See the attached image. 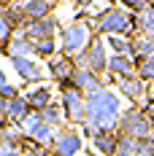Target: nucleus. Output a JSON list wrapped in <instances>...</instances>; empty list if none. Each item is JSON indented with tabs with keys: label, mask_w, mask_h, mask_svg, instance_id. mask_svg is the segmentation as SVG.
I'll return each instance as SVG.
<instances>
[{
	"label": "nucleus",
	"mask_w": 154,
	"mask_h": 156,
	"mask_svg": "<svg viewBox=\"0 0 154 156\" xmlns=\"http://www.w3.org/2000/svg\"><path fill=\"white\" fill-rule=\"evenodd\" d=\"M124 113L122 97L114 89H103V92L87 97V119H84V132L92 137L97 132H116L119 119Z\"/></svg>",
	"instance_id": "obj_1"
},
{
	"label": "nucleus",
	"mask_w": 154,
	"mask_h": 156,
	"mask_svg": "<svg viewBox=\"0 0 154 156\" xmlns=\"http://www.w3.org/2000/svg\"><path fill=\"white\" fill-rule=\"evenodd\" d=\"M95 30L92 24L87 22V19H78V22H70V24H62V32H60V48L65 57H70L73 62L81 59L89 46L95 43Z\"/></svg>",
	"instance_id": "obj_2"
},
{
	"label": "nucleus",
	"mask_w": 154,
	"mask_h": 156,
	"mask_svg": "<svg viewBox=\"0 0 154 156\" xmlns=\"http://www.w3.org/2000/svg\"><path fill=\"white\" fill-rule=\"evenodd\" d=\"M95 35L100 38H135V16L130 14L124 5H111L103 19L89 22Z\"/></svg>",
	"instance_id": "obj_3"
},
{
	"label": "nucleus",
	"mask_w": 154,
	"mask_h": 156,
	"mask_svg": "<svg viewBox=\"0 0 154 156\" xmlns=\"http://www.w3.org/2000/svg\"><path fill=\"white\" fill-rule=\"evenodd\" d=\"M116 132L122 137H135V140H146V137H154V121L143 113V108H124L122 119H119V126Z\"/></svg>",
	"instance_id": "obj_4"
},
{
	"label": "nucleus",
	"mask_w": 154,
	"mask_h": 156,
	"mask_svg": "<svg viewBox=\"0 0 154 156\" xmlns=\"http://www.w3.org/2000/svg\"><path fill=\"white\" fill-rule=\"evenodd\" d=\"M8 67L14 70L19 81L24 86H38V83H49V70L43 62H38L35 57H8Z\"/></svg>",
	"instance_id": "obj_5"
},
{
	"label": "nucleus",
	"mask_w": 154,
	"mask_h": 156,
	"mask_svg": "<svg viewBox=\"0 0 154 156\" xmlns=\"http://www.w3.org/2000/svg\"><path fill=\"white\" fill-rule=\"evenodd\" d=\"M60 105L62 113H65V124L68 126H84V119H87V94L78 92V89H70V92L60 94Z\"/></svg>",
	"instance_id": "obj_6"
},
{
	"label": "nucleus",
	"mask_w": 154,
	"mask_h": 156,
	"mask_svg": "<svg viewBox=\"0 0 154 156\" xmlns=\"http://www.w3.org/2000/svg\"><path fill=\"white\" fill-rule=\"evenodd\" d=\"M87 145H84V137H81V129L78 126H62L57 132V137L51 143L49 154L51 156H81Z\"/></svg>",
	"instance_id": "obj_7"
},
{
	"label": "nucleus",
	"mask_w": 154,
	"mask_h": 156,
	"mask_svg": "<svg viewBox=\"0 0 154 156\" xmlns=\"http://www.w3.org/2000/svg\"><path fill=\"white\" fill-rule=\"evenodd\" d=\"M0 116H3V126H19L32 116V108L24 94H19L16 100H0Z\"/></svg>",
	"instance_id": "obj_8"
},
{
	"label": "nucleus",
	"mask_w": 154,
	"mask_h": 156,
	"mask_svg": "<svg viewBox=\"0 0 154 156\" xmlns=\"http://www.w3.org/2000/svg\"><path fill=\"white\" fill-rule=\"evenodd\" d=\"M108 62H111V51L106 46V38H95V43L89 46V51L84 54V67L87 70H92L95 76L106 78L108 76Z\"/></svg>",
	"instance_id": "obj_9"
},
{
	"label": "nucleus",
	"mask_w": 154,
	"mask_h": 156,
	"mask_svg": "<svg viewBox=\"0 0 154 156\" xmlns=\"http://www.w3.org/2000/svg\"><path fill=\"white\" fill-rule=\"evenodd\" d=\"M60 32H62V22L54 14L49 19H41V22H30L24 35L30 41H60Z\"/></svg>",
	"instance_id": "obj_10"
},
{
	"label": "nucleus",
	"mask_w": 154,
	"mask_h": 156,
	"mask_svg": "<svg viewBox=\"0 0 154 156\" xmlns=\"http://www.w3.org/2000/svg\"><path fill=\"white\" fill-rule=\"evenodd\" d=\"M116 92H119V97L127 100L130 105L141 108V105L149 100V83H143L138 76H135V78H124V81L116 83Z\"/></svg>",
	"instance_id": "obj_11"
},
{
	"label": "nucleus",
	"mask_w": 154,
	"mask_h": 156,
	"mask_svg": "<svg viewBox=\"0 0 154 156\" xmlns=\"http://www.w3.org/2000/svg\"><path fill=\"white\" fill-rule=\"evenodd\" d=\"M54 83H38V86H30L24 97H27V102H30L32 113H43V110L54 102Z\"/></svg>",
	"instance_id": "obj_12"
},
{
	"label": "nucleus",
	"mask_w": 154,
	"mask_h": 156,
	"mask_svg": "<svg viewBox=\"0 0 154 156\" xmlns=\"http://www.w3.org/2000/svg\"><path fill=\"white\" fill-rule=\"evenodd\" d=\"M73 81H76V89H78V92H84L87 97H92V94H97V92H103V89H108V86H106V78L95 76L92 70H87V67H76Z\"/></svg>",
	"instance_id": "obj_13"
},
{
	"label": "nucleus",
	"mask_w": 154,
	"mask_h": 156,
	"mask_svg": "<svg viewBox=\"0 0 154 156\" xmlns=\"http://www.w3.org/2000/svg\"><path fill=\"white\" fill-rule=\"evenodd\" d=\"M89 148L97 156H116L119 151V132H97L89 137Z\"/></svg>",
	"instance_id": "obj_14"
},
{
	"label": "nucleus",
	"mask_w": 154,
	"mask_h": 156,
	"mask_svg": "<svg viewBox=\"0 0 154 156\" xmlns=\"http://www.w3.org/2000/svg\"><path fill=\"white\" fill-rule=\"evenodd\" d=\"M46 70H49L51 83H60V81H65V78H73V73H76V62H73L70 57L60 54V57H54L51 62H46Z\"/></svg>",
	"instance_id": "obj_15"
},
{
	"label": "nucleus",
	"mask_w": 154,
	"mask_h": 156,
	"mask_svg": "<svg viewBox=\"0 0 154 156\" xmlns=\"http://www.w3.org/2000/svg\"><path fill=\"white\" fill-rule=\"evenodd\" d=\"M22 11H24V16L30 22H41V19H49V16L57 14V5L51 0H24Z\"/></svg>",
	"instance_id": "obj_16"
},
{
	"label": "nucleus",
	"mask_w": 154,
	"mask_h": 156,
	"mask_svg": "<svg viewBox=\"0 0 154 156\" xmlns=\"http://www.w3.org/2000/svg\"><path fill=\"white\" fill-rule=\"evenodd\" d=\"M3 22H6L16 35L24 32L27 24H30V19H27L24 11H22V3H8V5H3Z\"/></svg>",
	"instance_id": "obj_17"
},
{
	"label": "nucleus",
	"mask_w": 154,
	"mask_h": 156,
	"mask_svg": "<svg viewBox=\"0 0 154 156\" xmlns=\"http://www.w3.org/2000/svg\"><path fill=\"white\" fill-rule=\"evenodd\" d=\"M0 51H3L6 59H8V57H35V43H32L24 32H19L14 41H11L6 48H0Z\"/></svg>",
	"instance_id": "obj_18"
},
{
	"label": "nucleus",
	"mask_w": 154,
	"mask_h": 156,
	"mask_svg": "<svg viewBox=\"0 0 154 156\" xmlns=\"http://www.w3.org/2000/svg\"><path fill=\"white\" fill-rule=\"evenodd\" d=\"M135 38H154V3H149L146 11L135 16Z\"/></svg>",
	"instance_id": "obj_19"
},
{
	"label": "nucleus",
	"mask_w": 154,
	"mask_h": 156,
	"mask_svg": "<svg viewBox=\"0 0 154 156\" xmlns=\"http://www.w3.org/2000/svg\"><path fill=\"white\" fill-rule=\"evenodd\" d=\"M154 59V38H135V62Z\"/></svg>",
	"instance_id": "obj_20"
},
{
	"label": "nucleus",
	"mask_w": 154,
	"mask_h": 156,
	"mask_svg": "<svg viewBox=\"0 0 154 156\" xmlns=\"http://www.w3.org/2000/svg\"><path fill=\"white\" fill-rule=\"evenodd\" d=\"M41 116H43V121L51 124V126H68V124H65V113H62V105H60V102H51Z\"/></svg>",
	"instance_id": "obj_21"
},
{
	"label": "nucleus",
	"mask_w": 154,
	"mask_h": 156,
	"mask_svg": "<svg viewBox=\"0 0 154 156\" xmlns=\"http://www.w3.org/2000/svg\"><path fill=\"white\" fill-rule=\"evenodd\" d=\"M116 156H141V140L119 135V151H116Z\"/></svg>",
	"instance_id": "obj_22"
},
{
	"label": "nucleus",
	"mask_w": 154,
	"mask_h": 156,
	"mask_svg": "<svg viewBox=\"0 0 154 156\" xmlns=\"http://www.w3.org/2000/svg\"><path fill=\"white\" fill-rule=\"evenodd\" d=\"M22 94V89L19 86H14L8 78H6V70L0 73V100H16Z\"/></svg>",
	"instance_id": "obj_23"
},
{
	"label": "nucleus",
	"mask_w": 154,
	"mask_h": 156,
	"mask_svg": "<svg viewBox=\"0 0 154 156\" xmlns=\"http://www.w3.org/2000/svg\"><path fill=\"white\" fill-rule=\"evenodd\" d=\"M138 78L143 83H149V86L154 83V59H146V62L138 65Z\"/></svg>",
	"instance_id": "obj_24"
},
{
	"label": "nucleus",
	"mask_w": 154,
	"mask_h": 156,
	"mask_svg": "<svg viewBox=\"0 0 154 156\" xmlns=\"http://www.w3.org/2000/svg\"><path fill=\"white\" fill-rule=\"evenodd\" d=\"M81 156H97V154H95L92 148H84V151H81Z\"/></svg>",
	"instance_id": "obj_25"
},
{
	"label": "nucleus",
	"mask_w": 154,
	"mask_h": 156,
	"mask_svg": "<svg viewBox=\"0 0 154 156\" xmlns=\"http://www.w3.org/2000/svg\"><path fill=\"white\" fill-rule=\"evenodd\" d=\"M149 100H154V83L149 86Z\"/></svg>",
	"instance_id": "obj_26"
},
{
	"label": "nucleus",
	"mask_w": 154,
	"mask_h": 156,
	"mask_svg": "<svg viewBox=\"0 0 154 156\" xmlns=\"http://www.w3.org/2000/svg\"><path fill=\"white\" fill-rule=\"evenodd\" d=\"M22 156H49V154H22Z\"/></svg>",
	"instance_id": "obj_27"
}]
</instances>
